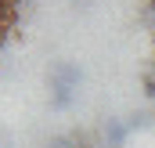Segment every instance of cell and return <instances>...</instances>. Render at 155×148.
<instances>
[{"label":"cell","mask_w":155,"mask_h":148,"mask_svg":"<svg viewBox=\"0 0 155 148\" xmlns=\"http://www.w3.org/2000/svg\"><path fill=\"white\" fill-rule=\"evenodd\" d=\"M76 87H79V69L72 62H58L51 69V105L54 109H69Z\"/></svg>","instance_id":"1"},{"label":"cell","mask_w":155,"mask_h":148,"mask_svg":"<svg viewBox=\"0 0 155 148\" xmlns=\"http://www.w3.org/2000/svg\"><path fill=\"white\" fill-rule=\"evenodd\" d=\"M105 134H108V141H112L108 148H119V145H123V137H126V126H123V123H116V119H108Z\"/></svg>","instance_id":"2"},{"label":"cell","mask_w":155,"mask_h":148,"mask_svg":"<svg viewBox=\"0 0 155 148\" xmlns=\"http://www.w3.org/2000/svg\"><path fill=\"white\" fill-rule=\"evenodd\" d=\"M144 94L155 98V76H144Z\"/></svg>","instance_id":"3"}]
</instances>
